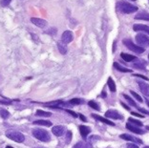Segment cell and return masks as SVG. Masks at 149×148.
Wrapping results in <instances>:
<instances>
[{
  "mask_svg": "<svg viewBox=\"0 0 149 148\" xmlns=\"http://www.w3.org/2000/svg\"><path fill=\"white\" fill-rule=\"evenodd\" d=\"M33 137L37 139L40 142H48L51 140V136L48 131L44 130V129H40V128H36L33 130Z\"/></svg>",
  "mask_w": 149,
  "mask_h": 148,
  "instance_id": "1",
  "label": "cell"
},
{
  "mask_svg": "<svg viewBox=\"0 0 149 148\" xmlns=\"http://www.w3.org/2000/svg\"><path fill=\"white\" fill-rule=\"evenodd\" d=\"M6 136L7 138H9L10 140H13L15 142H18V143H21L25 140V137L23 135L22 133L17 132V131H8L6 133Z\"/></svg>",
  "mask_w": 149,
  "mask_h": 148,
  "instance_id": "2",
  "label": "cell"
},
{
  "mask_svg": "<svg viewBox=\"0 0 149 148\" xmlns=\"http://www.w3.org/2000/svg\"><path fill=\"white\" fill-rule=\"evenodd\" d=\"M118 10L123 13H133L138 11V8L136 6L129 4V3L120 1L118 3Z\"/></svg>",
  "mask_w": 149,
  "mask_h": 148,
  "instance_id": "3",
  "label": "cell"
},
{
  "mask_svg": "<svg viewBox=\"0 0 149 148\" xmlns=\"http://www.w3.org/2000/svg\"><path fill=\"white\" fill-rule=\"evenodd\" d=\"M123 44L126 46L129 50H131V51H133L137 54H143L144 52V49L143 48V47L134 44L130 39H123Z\"/></svg>",
  "mask_w": 149,
  "mask_h": 148,
  "instance_id": "4",
  "label": "cell"
},
{
  "mask_svg": "<svg viewBox=\"0 0 149 148\" xmlns=\"http://www.w3.org/2000/svg\"><path fill=\"white\" fill-rule=\"evenodd\" d=\"M136 41L141 47H149V38L143 33H139L136 36Z\"/></svg>",
  "mask_w": 149,
  "mask_h": 148,
  "instance_id": "5",
  "label": "cell"
},
{
  "mask_svg": "<svg viewBox=\"0 0 149 148\" xmlns=\"http://www.w3.org/2000/svg\"><path fill=\"white\" fill-rule=\"evenodd\" d=\"M105 117L112 120H123V117L120 114H118L116 110H108L105 113Z\"/></svg>",
  "mask_w": 149,
  "mask_h": 148,
  "instance_id": "6",
  "label": "cell"
},
{
  "mask_svg": "<svg viewBox=\"0 0 149 148\" xmlns=\"http://www.w3.org/2000/svg\"><path fill=\"white\" fill-rule=\"evenodd\" d=\"M138 84L140 86V90L141 92L143 94L145 97H149V84H147L144 81H141V80H138Z\"/></svg>",
  "mask_w": 149,
  "mask_h": 148,
  "instance_id": "7",
  "label": "cell"
},
{
  "mask_svg": "<svg viewBox=\"0 0 149 148\" xmlns=\"http://www.w3.org/2000/svg\"><path fill=\"white\" fill-rule=\"evenodd\" d=\"M31 22L33 24H35L37 26L38 28H45L47 26V21L41 18H37V17H32L31 18Z\"/></svg>",
  "mask_w": 149,
  "mask_h": 148,
  "instance_id": "8",
  "label": "cell"
},
{
  "mask_svg": "<svg viewBox=\"0 0 149 148\" xmlns=\"http://www.w3.org/2000/svg\"><path fill=\"white\" fill-rule=\"evenodd\" d=\"M73 40V33L70 31H65L61 35V41L65 44H68Z\"/></svg>",
  "mask_w": 149,
  "mask_h": 148,
  "instance_id": "9",
  "label": "cell"
},
{
  "mask_svg": "<svg viewBox=\"0 0 149 148\" xmlns=\"http://www.w3.org/2000/svg\"><path fill=\"white\" fill-rule=\"evenodd\" d=\"M52 133H54V135L55 136L60 137L65 133V128H64V126H60V125L55 126V127H53Z\"/></svg>",
  "mask_w": 149,
  "mask_h": 148,
  "instance_id": "10",
  "label": "cell"
},
{
  "mask_svg": "<svg viewBox=\"0 0 149 148\" xmlns=\"http://www.w3.org/2000/svg\"><path fill=\"white\" fill-rule=\"evenodd\" d=\"M120 138L124 140H130V142H137V143H143V142L138 139V138H135L133 136H130V135H126V134H123L120 135Z\"/></svg>",
  "mask_w": 149,
  "mask_h": 148,
  "instance_id": "11",
  "label": "cell"
},
{
  "mask_svg": "<svg viewBox=\"0 0 149 148\" xmlns=\"http://www.w3.org/2000/svg\"><path fill=\"white\" fill-rule=\"evenodd\" d=\"M135 18L139 20H145V21H149V13L147 12L141 11L140 13H138Z\"/></svg>",
  "mask_w": 149,
  "mask_h": 148,
  "instance_id": "12",
  "label": "cell"
},
{
  "mask_svg": "<svg viewBox=\"0 0 149 148\" xmlns=\"http://www.w3.org/2000/svg\"><path fill=\"white\" fill-rule=\"evenodd\" d=\"M92 117H95V119H96V120H100V122H101L108 124V125L115 126V123H114V122H112L111 120L105 119V117H100V116H99V115H96V114H92Z\"/></svg>",
  "mask_w": 149,
  "mask_h": 148,
  "instance_id": "13",
  "label": "cell"
},
{
  "mask_svg": "<svg viewBox=\"0 0 149 148\" xmlns=\"http://www.w3.org/2000/svg\"><path fill=\"white\" fill-rule=\"evenodd\" d=\"M126 128L131 131V132H133V133H136V134H139V135H141V134H143L144 132L141 129H140L139 127L137 126H134V125H132L131 123H127L126 124Z\"/></svg>",
  "mask_w": 149,
  "mask_h": 148,
  "instance_id": "14",
  "label": "cell"
},
{
  "mask_svg": "<svg viewBox=\"0 0 149 148\" xmlns=\"http://www.w3.org/2000/svg\"><path fill=\"white\" fill-rule=\"evenodd\" d=\"M79 132H80V135L82 136L83 139H85V138L88 136V134L91 132V129L85 125H80L79 126Z\"/></svg>",
  "mask_w": 149,
  "mask_h": 148,
  "instance_id": "15",
  "label": "cell"
},
{
  "mask_svg": "<svg viewBox=\"0 0 149 148\" xmlns=\"http://www.w3.org/2000/svg\"><path fill=\"white\" fill-rule=\"evenodd\" d=\"M133 29L134 31L136 32H140V31H143V32H146L149 33V27L146 25H141V24H135L133 26Z\"/></svg>",
  "mask_w": 149,
  "mask_h": 148,
  "instance_id": "16",
  "label": "cell"
},
{
  "mask_svg": "<svg viewBox=\"0 0 149 148\" xmlns=\"http://www.w3.org/2000/svg\"><path fill=\"white\" fill-rule=\"evenodd\" d=\"M33 124H36V125H42V126H47V127L52 126V122H49V120H36V122H33Z\"/></svg>",
  "mask_w": 149,
  "mask_h": 148,
  "instance_id": "17",
  "label": "cell"
},
{
  "mask_svg": "<svg viewBox=\"0 0 149 148\" xmlns=\"http://www.w3.org/2000/svg\"><path fill=\"white\" fill-rule=\"evenodd\" d=\"M114 67H115L116 69H118L120 72H123V73H130V72H132V70L125 68V67L121 66L120 64H118V62H115V63H114Z\"/></svg>",
  "mask_w": 149,
  "mask_h": 148,
  "instance_id": "18",
  "label": "cell"
},
{
  "mask_svg": "<svg viewBox=\"0 0 149 148\" xmlns=\"http://www.w3.org/2000/svg\"><path fill=\"white\" fill-rule=\"evenodd\" d=\"M57 47H58V50L59 52L62 54V55H65L67 53V46L65 43H63L62 41H59L57 43Z\"/></svg>",
  "mask_w": 149,
  "mask_h": 148,
  "instance_id": "19",
  "label": "cell"
},
{
  "mask_svg": "<svg viewBox=\"0 0 149 148\" xmlns=\"http://www.w3.org/2000/svg\"><path fill=\"white\" fill-rule=\"evenodd\" d=\"M120 56L125 60V61H127V62H131V61H133V60L136 59V58H135L134 56L128 55V54H125V53H121Z\"/></svg>",
  "mask_w": 149,
  "mask_h": 148,
  "instance_id": "20",
  "label": "cell"
},
{
  "mask_svg": "<svg viewBox=\"0 0 149 148\" xmlns=\"http://www.w3.org/2000/svg\"><path fill=\"white\" fill-rule=\"evenodd\" d=\"M107 84H108V87H109L111 92H116V84H115L114 80H113L112 77H109V79H108Z\"/></svg>",
  "mask_w": 149,
  "mask_h": 148,
  "instance_id": "21",
  "label": "cell"
},
{
  "mask_svg": "<svg viewBox=\"0 0 149 148\" xmlns=\"http://www.w3.org/2000/svg\"><path fill=\"white\" fill-rule=\"evenodd\" d=\"M134 67H136L138 69H144L145 66H146V62L144 60H138L137 62H135L133 64Z\"/></svg>",
  "mask_w": 149,
  "mask_h": 148,
  "instance_id": "22",
  "label": "cell"
},
{
  "mask_svg": "<svg viewBox=\"0 0 149 148\" xmlns=\"http://www.w3.org/2000/svg\"><path fill=\"white\" fill-rule=\"evenodd\" d=\"M129 123H133V125L135 124V126H137V127H141L143 125L141 122H140V120H134V119H132V117L129 119Z\"/></svg>",
  "mask_w": 149,
  "mask_h": 148,
  "instance_id": "23",
  "label": "cell"
},
{
  "mask_svg": "<svg viewBox=\"0 0 149 148\" xmlns=\"http://www.w3.org/2000/svg\"><path fill=\"white\" fill-rule=\"evenodd\" d=\"M70 104L72 105H79V104H82L83 103V99H73L70 100Z\"/></svg>",
  "mask_w": 149,
  "mask_h": 148,
  "instance_id": "24",
  "label": "cell"
},
{
  "mask_svg": "<svg viewBox=\"0 0 149 148\" xmlns=\"http://www.w3.org/2000/svg\"><path fill=\"white\" fill-rule=\"evenodd\" d=\"M52 114L50 112H45V111L42 110H37L36 111V116H42V117H50Z\"/></svg>",
  "mask_w": 149,
  "mask_h": 148,
  "instance_id": "25",
  "label": "cell"
},
{
  "mask_svg": "<svg viewBox=\"0 0 149 148\" xmlns=\"http://www.w3.org/2000/svg\"><path fill=\"white\" fill-rule=\"evenodd\" d=\"M0 116H1V117H3V119H7V117H9L10 113L6 109L1 108L0 109Z\"/></svg>",
  "mask_w": 149,
  "mask_h": 148,
  "instance_id": "26",
  "label": "cell"
},
{
  "mask_svg": "<svg viewBox=\"0 0 149 148\" xmlns=\"http://www.w3.org/2000/svg\"><path fill=\"white\" fill-rule=\"evenodd\" d=\"M123 97H124V99H126L128 100V102H129L130 105L134 106V107H137V104H136V102H135L134 100L132 99L130 97H128L127 95H124V94H123Z\"/></svg>",
  "mask_w": 149,
  "mask_h": 148,
  "instance_id": "27",
  "label": "cell"
},
{
  "mask_svg": "<svg viewBox=\"0 0 149 148\" xmlns=\"http://www.w3.org/2000/svg\"><path fill=\"white\" fill-rule=\"evenodd\" d=\"M130 93H131V95L133 96L135 99H136L138 101H140V102H143V97H141L140 95H138L137 93H135L134 91H130Z\"/></svg>",
  "mask_w": 149,
  "mask_h": 148,
  "instance_id": "28",
  "label": "cell"
},
{
  "mask_svg": "<svg viewBox=\"0 0 149 148\" xmlns=\"http://www.w3.org/2000/svg\"><path fill=\"white\" fill-rule=\"evenodd\" d=\"M88 105H89L91 108H93V109H95V110H100V106L97 105V104L96 103V102H94V101H89L88 102Z\"/></svg>",
  "mask_w": 149,
  "mask_h": 148,
  "instance_id": "29",
  "label": "cell"
},
{
  "mask_svg": "<svg viewBox=\"0 0 149 148\" xmlns=\"http://www.w3.org/2000/svg\"><path fill=\"white\" fill-rule=\"evenodd\" d=\"M12 0H0V5L2 7H7L10 5V3H11Z\"/></svg>",
  "mask_w": 149,
  "mask_h": 148,
  "instance_id": "30",
  "label": "cell"
},
{
  "mask_svg": "<svg viewBox=\"0 0 149 148\" xmlns=\"http://www.w3.org/2000/svg\"><path fill=\"white\" fill-rule=\"evenodd\" d=\"M46 33H48V35H55L56 33V28H50L48 31L45 32Z\"/></svg>",
  "mask_w": 149,
  "mask_h": 148,
  "instance_id": "31",
  "label": "cell"
},
{
  "mask_svg": "<svg viewBox=\"0 0 149 148\" xmlns=\"http://www.w3.org/2000/svg\"><path fill=\"white\" fill-rule=\"evenodd\" d=\"M71 140H72V132H71V131H68V132L66 133V140H67V143H69L71 142Z\"/></svg>",
  "mask_w": 149,
  "mask_h": 148,
  "instance_id": "32",
  "label": "cell"
},
{
  "mask_svg": "<svg viewBox=\"0 0 149 148\" xmlns=\"http://www.w3.org/2000/svg\"><path fill=\"white\" fill-rule=\"evenodd\" d=\"M83 146H84V143L82 142H77L73 148H83Z\"/></svg>",
  "mask_w": 149,
  "mask_h": 148,
  "instance_id": "33",
  "label": "cell"
},
{
  "mask_svg": "<svg viewBox=\"0 0 149 148\" xmlns=\"http://www.w3.org/2000/svg\"><path fill=\"white\" fill-rule=\"evenodd\" d=\"M127 148H139V146L137 144H134V143H128L126 145Z\"/></svg>",
  "mask_w": 149,
  "mask_h": 148,
  "instance_id": "34",
  "label": "cell"
},
{
  "mask_svg": "<svg viewBox=\"0 0 149 148\" xmlns=\"http://www.w3.org/2000/svg\"><path fill=\"white\" fill-rule=\"evenodd\" d=\"M133 76H138V77H141V79H145V80H147V79H148L146 76H143V75H138V74H134Z\"/></svg>",
  "mask_w": 149,
  "mask_h": 148,
  "instance_id": "35",
  "label": "cell"
},
{
  "mask_svg": "<svg viewBox=\"0 0 149 148\" xmlns=\"http://www.w3.org/2000/svg\"><path fill=\"white\" fill-rule=\"evenodd\" d=\"M66 112H68V113L70 114V115H72L74 117H77V115L76 113L74 112V111H71V110H66Z\"/></svg>",
  "mask_w": 149,
  "mask_h": 148,
  "instance_id": "36",
  "label": "cell"
},
{
  "mask_svg": "<svg viewBox=\"0 0 149 148\" xmlns=\"http://www.w3.org/2000/svg\"><path fill=\"white\" fill-rule=\"evenodd\" d=\"M131 115H132V116H135V117H144V116L140 115V114L135 113V112H131Z\"/></svg>",
  "mask_w": 149,
  "mask_h": 148,
  "instance_id": "37",
  "label": "cell"
},
{
  "mask_svg": "<svg viewBox=\"0 0 149 148\" xmlns=\"http://www.w3.org/2000/svg\"><path fill=\"white\" fill-rule=\"evenodd\" d=\"M79 117H80V119H81V120H82V122H87L86 117H84L83 115H81V114H79Z\"/></svg>",
  "mask_w": 149,
  "mask_h": 148,
  "instance_id": "38",
  "label": "cell"
},
{
  "mask_svg": "<svg viewBox=\"0 0 149 148\" xmlns=\"http://www.w3.org/2000/svg\"><path fill=\"white\" fill-rule=\"evenodd\" d=\"M141 111V112H143V113H144V114H146V115H149V112L148 111H146L145 109H143V108H141V109H139Z\"/></svg>",
  "mask_w": 149,
  "mask_h": 148,
  "instance_id": "39",
  "label": "cell"
},
{
  "mask_svg": "<svg viewBox=\"0 0 149 148\" xmlns=\"http://www.w3.org/2000/svg\"><path fill=\"white\" fill-rule=\"evenodd\" d=\"M83 148H92V145L90 143H84Z\"/></svg>",
  "mask_w": 149,
  "mask_h": 148,
  "instance_id": "40",
  "label": "cell"
},
{
  "mask_svg": "<svg viewBox=\"0 0 149 148\" xmlns=\"http://www.w3.org/2000/svg\"><path fill=\"white\" fill-rule=\"evenodd\" d=\"M121 105H123V106L124 107V108H125V109H126V110H130V108H129V106H128V105H126V104H124L123 102H121Z\"/></svg>",
  "mask_w": 149,
  "mask_h": 148,
  "instance_id": "41",
  "label": "cell"
},
{
  "mask_svg": "<svg viewBox=\"0 0 149 148\" xmlns=\"http://www.w3.org/2000/svg\"><path fill=\"white\" fill-rule=\"evenodd\" d=\"M0 103H1V104H6V105H10V104H11V102H7V101H1V100H0Z\"/></svg>",
  "mask_w": 149,
  "mask_h": 148,
  "instance_id": "42",
  "label": "cell"
},
{
  "mask_svg": "<svg viewBox=\"0 0 149 148\" xmlns=\"http://www.w3.org/2000/svg\"><path fill=\"white\" fill-rule=\"evenodd\" d=\"M101 97H106V93H105V92H102V95H101Z\"/></svg>",
  "mask_w": 149,
  "mask_h": 148,
  "instance_id": "43",
  "label": "cell"
},
{
  "mask_svg": "<svg viewBox=\"0 0 149 148\" xmlns=\"http://www.w3.org/2000/svg\"><path fill=\"white\" fill-rule=\"evenodd\" d=\"M6 148H13V147H12V146H7Z\"/></svg>",
  "mask_w": 149,
  "mask_h": 148,
  "instance_id": "44",
  "label": "cell"
},
{
  "mask_svg": "<svg viewBox=\"0 0 149 148\" xmlns=\"http://www.w3.org/2000/svg\"><path fill=\"white\" fill-rule=\"evenodd\" d=\"M146 102H147V105L149 106V101H148V100H147V101H146Z\"/></svg>",
  "mask_w": 149,
  "mask_h": 148,
  "instance_id": "45",
  "label": "cell"
},
{
  "mask_svg": "<svg viewBox=\"0 0 149 148\" xmlns=\"http://www.w3.org/2000/svg\"><path fill=\"white\" fill-rule=\"evenodd\" d=\"M35 148H45V147H35Z\"/></svg>",
  "mask_w": 149,
  "mask_h": 148,
  "instance_id": "46",
  "label": "cell"
},
{
  "mask_svg": "<svg viewBox=\"0 0 149 148\" xmlns=\"http://www.w3.org/2000/svg\"><path fill=\"white\" fill-rule=\"evenodd\" d=\"M144 148H149V146H145Z\"/></svg>",
  "mask_w": 149,
  "mask_h": 148,
  "instance_id": "47",
  "label": "cell"
},
{
  "mask_svg": "<svg viewBox=\"0 0 149 148\" xmlns=\"http://www.w3.org/2000/svg\"><path fill=\"white\" fill-rule=\"evenodd\" d=\"M148 58H149V56H148Z\"/></svg>",
  "mask_w": 149,
  "mask_h": 148,
  "instance_id": "48",
  "label": "cell"
},
{
  "mask_svg": "<svg viewBox=\"0 0 149 148\" xmlns=\"http://www.w3.org/2000/svg\"><path fill=\"white\" fill-rule=\"evenodd\" d=\"M133 1H135V0H133Z\"/></svg>",
  "mask_w": 149,
  "mask_h": 148,
  "instance_id": "49",
  "label": "cell"
}]
</instances>
